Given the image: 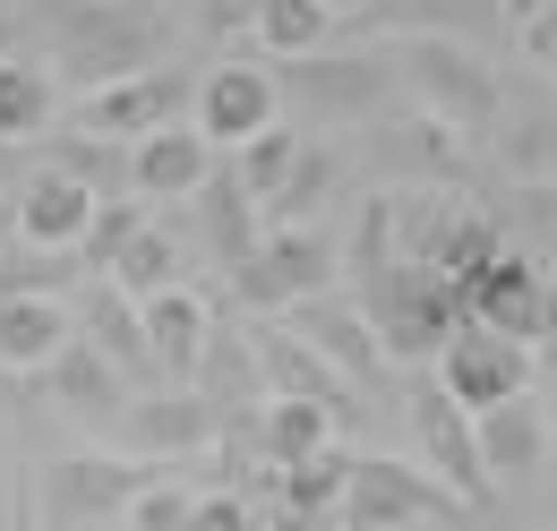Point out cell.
I'll list each match as a JSON object with an SVG mask.
<instances>
[{
  "label": "cell",
  "mask_w": 557,
  "mask_h": 531,
  "mask_svg": "<svg viewBox=\"0 0 557 531\" xmlns=\"http://www.w3.org/2000/svg\"><path fill=\"white\" fill-rule=\"evenodd\" d=\"M52 35H61V69L86 86H112L129 69H154V52L172 44L163 9H138V0H61L52 9Z\"/></svg>",
  "instance_id": "obj_1"
},
{
  "label": "cell",
  "mask_w": 557,
  "mask_h": 531,
  "mask_svg": "<svg viewBox=\"0 0 557 531\" xmlns=\"http://www.w3.org/2000/svg\"><path fill=\"white\" fill-rule=\"evenodd\" d=\"M360 309H369V326L386 343V360H437V343L463 318V292L437 266L395 258V266H377V274H360Z\"/></svg>",
  "instance_id": "obj_2"
},
{
  "label": "cell",
  "mask_w": 557,
  "mask_h": 531,
  "mask_svg": "<svg viewBox=\"0 0 557 531\" xmlns=\"http://www.w3.org/2000/svg\"><path fill=\"white\" fill-rule=\"evenodd\" d=\"M326 283H335V240H326L318 223H267V240L240 249V274H232V292H240L258 318H283V309L318 300Z\"/></svg>",
  "instance_id": "obj_3"
},
{
  "label": "cell",
  "mask_w": 557,
  "mask_h": 531,
  "mask_svg": "<svg viewBox=\"0 0 557 531\" xmlns=\"http://www.w3.org/2000/svg\"><path fill=\"white\" fill-rule=\"evenodd\" d=\"M455 489L446 480H420V471L386 464V455H351L344 497H335V523L344 531H395V523H455Z\"/></svg>",
  "instance_id": "obj_4"
},
{
  "label": "cell",
  "mask_w": 557,
  "mask_h": 531,
  "mask_svg": "<svg viewBox=\"0 0 557 531\" xmlns=\"http://www.w3.org/2000/svg\"><path fill=\"white\" fill-rule=\"evenodd\" d=\"M395 61H404V77H412V95L429 103V121H446V129H481L488 112H497V77L481 69L472 44H455V35H404Z\"/></svg>",
  "instance_id": "obj_5"
},
{
  "label": "cell",
  "mask_w": 557,
  "mask_h": 531,
  "mask_svg": "<svg viewBox=\"0 0 557 531\" xmlns=\"http://www.w3.org/2000/svg\"><path fill=\"white\" fill-rule=\"evenodd\" d=\"M437 386L463 403V411H497V403L532 395V351L488 334L481 318H455V334L437 343Z\"/></svg>",
  "instance_id": "obj_6"
},
{
  "label": "cell",
  "mask_w": 557,
  "mask_h": 531,
  "mask_svg": "<svg viewBox=\"0 0 557 531\" xmlns=\"http://www.w3.org/2000/svg\"><path fill=\"white\" fill-rule=\"evenodd\" d=\"M95 206H103V189H86L61 163H35V172L17 181V198H9V223H17V240H26L35 258H77Z\"/></svg>",
  "instance_id": "obj_7"
},
{
  "label": "cell",
  "mask_w": 557,
  "mask_h": 531,
  "mask_svg": "<svg viewBox=\"0 0 557 531\" xmlns=\"http://www.w3.org/2000/svg\"><path fill=\"white\" fill-rule=\"evenodd\" d=\"M463 318H481L506 343H541L549 326V258H523V249H497L463 292Z\"/></svg>",
  "instance_id": "obj_8"
},
{
  "label": "cell",
  "mask_w": 557,
  "mask_h": 531,
  "mask_svg": "<svg viewBox=\"0 0 557 531\" xmlns=\"http://www.w3.org/2000/svg\"><path fill=\"white\" fill-rule=\"evenodd\" d=\"M181 103H189V86H181L172 69H129V77H112V86H86V95H77V129L103 137V146H138L146 129L181 121Z\"/></svg>",
  "instance_id": "obj_9"
},
{
  "label": "cell",
  "mask_w": 557,
  "mask_h": 531,
  "mask_svg": "<svg viewBox=\"0 0 557 531\" xmlns=\"http://www.w3.org/2000/svg\"><path fill=\"white\" fill-rule=\"evenodd\" d=\"M283 318H300V343L344 378V386H377L386 378V343H377V326H369V309L360 300H300V309H283Z\"/></svg>",
  "instance_id": "obj_10"
},
{
  "label": "cell",
  "mask_w": 557,
  "mask_h": 531,
  "mask_svg": "<svg viewBox=\"0 0 557 531\" xmlns=\"http://www.w3.org/2000/svg\"><path fill=\"white\" fill-rule=\"evenodd\" d=\"M267 121H275V69H258V61L207 69V86H198V121H189V129L207 137L214 155H232L240 137H258Z\"/></svg>",
  "instance_id": "obj_11"
},
{
  "label": "cell",
  "mask_w": 557,
  "mask_h": 531,
  "mask_svg": "<svg viewBox=\"0 0 557 531\" xmlns=\"http://www.w3.org/2000/svg\"><path fill=\"white\" fill-rule=\"evenodd\" d=\"M138 326H146V351H154V378H172V386H198V360H207V300L189 292V283H163V292H146L138 300Z\"/></svg>",
  "instance_id": "obj_12"
},
{
  "label": "cell",
  "mask_w": 557,
  "mask_h": 531,
  "mask_svg": "<svg viewBox=\"0 0 557 531\" xmlns=\"http://www.w3.org/2000/svg\"><path fill=\"white\" fill-rule=\"evenodd\" d=\"M214 172V146L189 121H163V129H146L129 146V163H121V181L138 189V198H198Z\"/></svg>",
  "instance_id": "obj_13"
},
{
  "label": "cell",
  "mask_w": 557,
  "mask_h": 531,
  "mask_svg": "<svg viewBox=\"0 0 557 531\" xmlns=\"http://www.w3.org/2000/svg\"><path fill=\"white\" fill-rule=\"evenodd\" d=\"M77 334L61 292H0V378H35L61 360V343Z\"/></svg>",
  "instance_id": "obj_14"
},
{
  "label": "cell",
  "mask_w": 557,
  "mask_h": 531,
  "mask_svg": "<svg viewBox=\"0 0 557 531\" xmlns=\"http://www.w3.org/2000/svg\"><path fill=\"white\" fill-rule=\"evenodd\" d=\"M412 420H420V446H429V464H437V480L455 489V497H481L488 471H481V446H472V411L446 395L437 378L412 395Z\"/></svg>",
  "instance_id": "obj_15"
},
{
  "label": "cell",
  "mask_w": 557,
  "mask_h": 531,
  "mask_svg": "<svg viewBox=\"0 0 557 531\" xmlns=\"http://www.w3.org/2000/svg\"><path fill=\"white\" fill-rule=\"evenodd\" d=\"M70 318H77V334H86V343H95V351H103V360H112L121 378H154V351H146L138 300H129L121 283H103V274H95V283L77 292V309H70Z\"/></svg>",
  "instance_id": "obj_16"
},
{
  "label": "cell",
  "mask_w": 557,
  "mask_h": 531,
  "mask_svg": "<svg viewBox=\"0 0 557 531\" xmlns=\"http://www.w3.org/2000/svg\"><path fill=\"white\" fill-rule=\"evenodd\" d=\"M335 420L344 411H326V403H309V395H267L258 420H249V446L267 455V471H292V464H309V455L335 446Z\"/></svg>",
  "instance_id": "obj_17"
},
{
  "label": "cell",
  "mask_w": 557,
  "mask_h": 531,
  "mask_svg": "<svg viewBox=\"0 0 557 531\" xmlns=\"http://www.w3.org/2000/svg\"><path fill=\"white\" fill-rule=\"evenodd\" d=\"M146 471L129 455H61L52 464V515L77 523V515H129V497H138Z\"/></svg>",
  "instance_id": "obj_18"
},
{
  "label": "cell",
  "mask_w": 557,
  "mask_h": 531,
  "mask_svg": "<svg viewBox=\"0 0 557 531\" xmlns=\"http://www.w3.org/2000/svg\"><path fill=\"white\" fill-rule=\"evenodd\" d=\"M121 446L129 455H181V446H207L214 437V403L207 395H154V403H121Z\"/></svg>",
  "instance_id": "obj_19"
},
{
  "label": "cell",
  "mask_w": 557,
  "mask_h": 531,
  "mask_svg": "<svg viewBox=\"0 0 557 531\" xmlns=\"http://www.w3.org/2000/svg\"><path fill=\"white\" fill-rule=\"evenodd\" d=\"M472 446H481V471L488 480H515V471L541 464V446H549V411H532V403H497V411H472Z\"/></svg>",
  "instance_id": "obj_20"
},
{
  "label": "cell",
  "mask_w": 557,
  "mask_h": 531,
  "mask_svg": "<svg viewBox=\"0 0 557 531\" xmlns=\"http://www.w3.org/2000/svg\"><path fill=\"white\" fill-rule=\"evenodd\" d=\"M95 274H103V283H121L129 300H146V292H163V283H181V274H189V249H181V240H172V232L146 214L138 232H129L112 258L95 266Z\"/></svg>",
  "instance_id": "obj_21"
},
{
  "label": "cell",
  "mask_w": 557,
  "mask_h": 531,
  "mask_svg": "<svg viewBox=\"0 0 557 531\" xmlns=\"http://www.w3.org/2000/svg\"><path fill=\"white\" fill-rule=\"evenodd\" d=\"M300 155H309V137L283 129V121H267L258 137H240V146H232V181H240V198L267 214V206L283 198V181H292V163H300Z\"/></svg>",
  "instance_id": "obj_22"
},
{
  "label": "cell",
  "mask_w": 557,
  "mask_h": 531,
  "mask_svg": "<svg viewBox=\"0 0 557 531\" xmlns=\"http://www.w3.org/2000/svg\"><path fill=\"white\" fill-rule=\"evenodd\" d=\"M249 351H258V369L275 378V395H309V403H326V411H344L351 386L326 369V360H318V351H309V343H300V334H275V326H267Z\"/></svg>",
  "instance_id": "obj_23"
},
{
  "label": "cell",
  "mask_w": 557,
  "mask_h": 531,
  "mask_svg": "<svg viewBox=\"0 0 557 531\" xmlns=\"http://www.w3.org/2000/svg\"><path fill=\"white\" fill-rule=\"evenodd\" d=\"M258 52L267 61H309L326 35H335V9L326 0H258Z\"/></svg>",
  "instance_id": "obj_24"
},
{
  "label": "cell",
  "mask_w": 557,
  "mask_h": 531,
  "mask_svg": "<svg viewBox=\"0 0 557 531\" xmlns=\"http://www.w3.org/2000/svg\"><path fill=\"white\" fill-rule=\"evenodd\" d=\"M52 103H61V95H52V77H44V69H35V61H9V52H0V146L35 137L44 121H52Z\"/></svg>",
  "instance_id": "obj_25"
},
{
  "label": "cell",
  "mask_w": 557,
  "mask_h": 531,
  "mask_svg": "<svg viewBox=\"0 0 557 531\" xmlns=\"http://www.w3.org/2000/svg\"><path fill=\"white\" fill-rule=\"evenodd\" d=\"M189 480H138V497H129V531H189Z\"/></svg>",
  "instance_id": "obj_26"
},
{
  "label": "cell",
  "mask_w": 557,
  "mask_h": 531,
  "mask_svg": "<svg viewBox=\"0 0 557 531\" xmlns=\"http://www.w3.org/2000/svg\"><path fill=\"white\" fill-rule=\"evenodd\" d=\"M189 531H258V506L240 489H198L189 497Z\"/></svg>",
  "instance_id": "obj_27"
},
{
  "label": "cell",
  "mask_w": 557,
  "mask_h": 531,
  "mask_svg": "<svg viewBox=\"0 0 557 531\" xmlns=\"http://www.w3.org/2000/svg\"><path fill=\"white\" fill-rule=\"evenodd\" d=\"M515 35H523V61H532V69H549V77H557V9H541V17H523Z\"/></svg>",
  "instance_id": "obj_28"
},
{
  "label": "cell",
  "mask_w": 557,
  "mask_h": 531,
  "mask_svg": "<svg viewBox=\"0 0 557 531\" xmlns=\"http://www.w3.org/2000/svg\"><path fill=\"white\" fill-rule=\"evenodd\" d=\"M198 26H207V35H249V26H258V0H207Z\"/></svg>",
  "instance_id": "obj_29"
},
{
  "label": "cell",
  "mask_w": 557,
  "mask_h": 531,
  "mask_svg": "<svg viewBox=\"0 0 557 531\" xmlns=\"http://www.w3.org/2000/svg\"><path fill=\"white\" fill-rule=\"evenodd\" d=\"M523 223L541 232V249H557V189L541 181V189H523Z\"/></svg>",
  "instance_id": "obj_30"
},
{
  "label": "cell",
  "mask_w": 557,
  "mask_h": 531,
  "mask_svg": "<svg viewBox=\"0 0 557 531\" xmlns=\"http://www.w3.org/2000/svg\"><path fill=\"white\" fill-rule=\"evenodd\" d=\"M541 9H557V0H506V17L523 26V17H541Z\"/></svg>",
  "instance_id": "obj_31"
},
{
  "label": "cell",
  "mask_w": 557,
  "mask_h": 531,
  "mask_svg": "<svg viewBox=\"0 0 557 531\" xmlns=\"http://www.w3.org/2000/svg\"><path fill=\"white\" fill-rule=\"evenodd\" d=\"M9 531H44V523H35V506H26V497H17V515H9Z\"/></svg>",
  "instance_id": "obj_32"
},
{
  "label": "cell",
  "mask_w": 557,
  "mask_h": 531,
  "mask_svg": "<svg viewBox=\"0 0 557 531\" xmlns=\"http://www.w3.org/2000/svg\"><path fill=\"white\" fill-rule=\"evenodd\" d=\"M541 343H557V274H549V326H541Z\"/></svg>",
  "instance_id": "obj_33"
},
{
  "label": "cell",
  "mask_w": 557,
  "mask_h": 531,
  "mask_svg": "<svg viewBox=\"0 0 557 531\" xmlns=\"http://www.w3.org/2000/svg\"><path fill=\"white\" fill-rule=\"evenodd\" d=\"M326 9H335V17H351V9H369V0H326Z\"/></svg>",
  "instance_id": "obj_34"
},
{
  "label": "cell",
  "mask_w": 557,
  "mask_h": 531,
  "mask_svg": "<svg viewBox=\"0 0 557 531\" xmlns=\"http://www.w3.org/2000/svg\"><path fill=\"white\" fill-rule=\"evenodd\" d=\"M549 437H557V395H549Z\"/></svg>",
  "instance_id": "obj_35"
}]
</instances>
